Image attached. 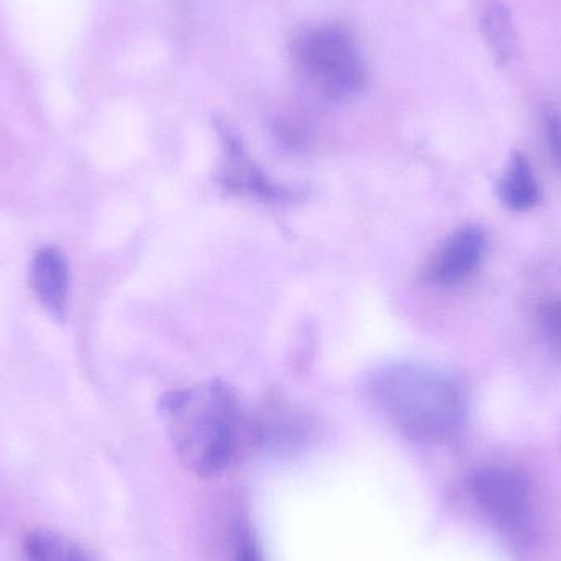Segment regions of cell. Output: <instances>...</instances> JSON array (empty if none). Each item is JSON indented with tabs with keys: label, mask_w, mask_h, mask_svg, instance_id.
I'll return each instance as SVG.
<instances>
[{
	"label": "cell",
	"mask_w": 561,
	"mask_h": 561,
	"mask_svg": "<svg viewBox=\"0 0 561 561\" xmlns=\"http://www.w3.org/2000/svg\"><path fill=\"white\" fill-rule=\"evenodd\" d=\"M161 412L178 458L199 478L219 477L232 467L249 437L239 399L224 382L171 392Z\"/></svg>",
	"instance_id": "cell-1"
},
{
	"label": "cell",
	"mask_w": 561,
	"mask_h": 561,
	"mask_svg": "<svg viewBox=\"0 0 561 561\" xmlns=\"http://www.w3.org/2000/svg\"><path fill=\"white\" fill-rule=\"evenodd\" d=\"M369 401L389 424L415 440H444L465 422L460 382L432 363H388L366 381Z\"/></svg>",
	"instance_id": "cell-2"
},
{
	"label": "cell",
	"mask_w": 561,
	"mask_h": 561,
	"mask_svg": "<svg viewBox=\"0 0 561 561\" xmlns=\"http://www.w3.org/2000/svg\"><path fill=\"white\" fill-rule=\"evenodd\" d=\"M289 55L299 78L329 101H348L365 88L362 51L343 26L329 23L300 28L290 39Z\"/></svg>",
	"instance_id": "cell-3"
},
{
	"label": "cell",
	"mask_w": 561,
	"mask_h": 561,
	"mask_svg": "<svg viewBox=\"0 0 561 561\" xmlns=\"http://www.w3.org/2000/svg\"><path fill=\"white\" fill-rule=\"evenodd\" d=\"M471 491L481 510L500 523H519L529 511V483L513 468H483L471 480Z\"/></svg>",
	"instance_id": "cell-4"
},
{
	"label": "cell",
	"mask_w": 561,
	"mask_h": 561,
	"mask_svg": "<svg viewBox=\"0 0 561 561\" xmlns=\"http://www.w3.org/2000/svg\"><path fill=\"white\" fill-rule=\"evenodd\" d=\"M484 245L486 237L480 227H461L435 250L425 278L437 286H455L470 278L483 260Z\"/></svg>",
	"instance_id": "cell-5"
},
{
	"label": "cell",
	"mask_w": 561,
	"mask_h": 561,
	"mask_svg": "<svg viewBox=\"0 0 561 561\" xmlns=\"http://www.w3.org/2000/svg\"><path fill=\"white\" fill-rule=\"evenodd\" d=\"M222 130L224 147H226V168L222 181L227 187L240 194L260 197L265 201L286 199L289 194L283 187L276 186L247 154L242 141L229 128Z\"/></svg>",
	"instance_id": "cell-6"
},
{
	"label": "cell",
	"mask_w": 561,
	"mask_h": 561,
	"mask_svg": "<svg viewBox=\"0 0 561 561\" xmlns=\"http://www.w3.org/2000/svg\"><path fill=\"white\" fill-rule=\"evenodd\" d=\"M30 279L36 299L48 316L65 319L69 297V268L65 255L55 247L39 249L33 256Z\"/></svg>",
	"instance_id": "cell-7"
},
{
	"label": "cell",
	"mask_w": 561,
	"mask_h": 561,
	"mask_svg": "<svg viewBox=\"0 0 561 561\" xmlns=\"http://www.w3.org/2000/svg\"><path fill=\"white\" fill-rule=\"evenodd\" d=\"M497 196L507 209L526 213L540 203V186L529 160L514 153L497 183Z\"/></svg>",
	"instance_id": "cell-8"
},
{
	"label": "cell",
	"mask_w": 561,
	"mask_h": 561,
	"mask_svg": "<svg viewBox=\"0 0 561 561\" xmlns=\"http://www.w3.org/2000/svg\"><path fill=\"white\" fill-rule=\"evenodd\" d=\"M484 39L500 65H507L517 55V33L513 13L500 0L488 3L481 16Z\"/></svg>",
	"instance_id": "cell-9"
},
{
	"label": "cell",
	"mask_w": 561,
	"mask_h": 561,
	"mask_svg": "<svg viewBox=\"0 0 561 561\" xmlns=\"http://www.w3.org/2000/svg\"><path fill=\"white\" fill-rule=\"evenodd\" d=\"M25 561H92L75 540L55 530H33L23 543Z\"/></svg>",
	"instance_id": "cell-10"
},
{
	"label": "cell",
	"mask_w": 561,
	"mask_h": 561,
	"mask_svg": "<svg viewBox=\"0 0 561 561\" xmlns=\"http://www.w3.org/2000/svg\"><path fill=\"white\" fill-rule=\"evenodd\" d=\"M543 140L553 164L561 170V111L549 107L543 114Z\"/></svg>",
	"instance_id": "cell-11"
},
{
	"label": "cell",
	"mask_w": 561,
	"mask_h": 561,
	"mask_svg": "<svg viewBox=\"0 0 561 561\" xmlns=\"http://www.w3.org/2000/svg\"><path fill=\"white\" fill-rule=\"evenodd\" d=\"M543 335L561 355V299L550 300L540 312Z\"/></svg>",
	"instance_id": "cell-12"
},
{
	"label": "cell",
	"mask_w": 561,
	"mask_h": 561,
	"mask_svg": "<svg viewBox=\"0 0 561 561\" xmlns=\"http://www.w3.org/2000/svg\"><path fill=\"white\" fill-rule=\"evenodd\" d=\"M237 561H263L255 543L247 539L245 536L240 537L239 547H237Z\"/></svg>",
	"instance_id": "cell-13"
}]
</instances>
